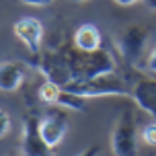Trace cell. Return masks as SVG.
<instances>
[{
    "instance_id": "6da1fadb",
    "label": "cell",
    "mask_w": 156,
    "mask_h": 156,
    "mask_svg": "<svg viewBox=\"0 0 156 156\" xmlns=\"http://www.w3.org/2000/svg\"><path fill=\"white\" fill-rule=\"evenodd\" d=\"M64 90L80 94L84 99H101V97H132V88L127 86L117 72H109L90 80H72L64 86Z\"/></svg>"
},
{
    "instance_id": "7a4b0ae2",
    "label": "cell",
    "mask_w": 156,
    "mask_h": 156,
    "mask_svg": "<svg viewBox=\"0 0 156 156\" xmlns=\"http://www.w3.org/2000/svg\"><path fill=\"white\" fill-rule=\"evenodd\" d=\"M66 58H68V64L72 70V80H90V78L115 72L113 55L103 47L93 54H82L76 49L72 54H66Z\"/></svg>"
},
{
    "instance_id": "3957f363",
    "label": "cell",
    "mask_w": 156,
    "mask_h": 156,
    "mask_svg": "<svg viewBox=\"0 0 156 156\" xmlns=\"http://www.w3.org/2000/svg\"><path fill=\"white\" fill-rule=\"evenodd\" d=\"M111 148L115 156H138V129L132 109H125L111 133Z\"/></svg>"
},
{
    "instance_id": "277c9868",
    "label": "cell",
    "mask_w": 156,
    "mask_h": 156,
    "mask_svg": "<svg viewBox=\"0 0 156 156\" xmlns=\"http://www.w3.org/2000/svg\"><path fill=\"white\" fill-rule=\"evenodd\" d=\"M41 117L37 113H29L23 119V136H21V150L25 156H54L51 148L45 144L41 136Z\"/></svg>"
},
{
    "instance_id": "5b68a950",
    "label": "cell",
    "mask_w": 156,
    "mask_h": 156,
    "mask_svg": "<svg viewBox=\"0 0 156 156\" xmlns=\"http://www.w3.org/2000/svg\"><path fill=\"white\" fill-rule=\"evenodd\" d=\"M146 43H148V31L140 27V25H129L125 27L121 35L117 37V47L121 55L125 58V62L129 64H138L140 62L142 54L146 49Z\"/></svg>"
},
{
    "instance_id": "8992f818",
    "label": "cell",
    "mask_w": 156,
    "mask_h": 156,
    "mask_svg": "<svg viewBox=\"0 0 156 156\" xmlns=\"http://www.w3.org/2000/svg\"><path fill=\"white\" fill-rule=\"evenodd\" d=\"M41 136L49 148L54 150L55 146H60L68 133V115L66 111L60 107H51L47 109L41 117Z\"/></svg>"
},
{
    "instance_id": "52a82bcc",
    "label": "cell",
    "mask_w": 156,
    "mask_h": 156,
    "mask_svg": "<svg viewBox=\"0 0 156 156\" xmlns=\"http://www.w3.org/2000/svg\"><path fill=\"white\" fill-rule=\"evenodd\" d=\"M12 33L27 47L31 55L41 54V39H43V23L35 16H23L12 25Z\"/></svg>"
},
{
    "instance_id": "ba28073f",
    "label": "cell",
    "mask_w": 156,
    "mask_h": 156,
    "mask_svg": "<svg viewBox=\"0 0 156 156\" xmlns=\"http://www.w3.org/2000/svg\"><path fill=\"white\" fill-rule=\"evenodd\" d=\"M132 99L144 113L156 117V78L138 80L132 88Z\"/></svg>"
},
{
    "instance_id": "9c48e42d",
    "label": "cell",
    "mask_w": 156,
    "mask_h": 156,
    "mask_svg": "<svg viewBox=\"0 0 156 156\" xmlns=\"http://www.w3.org/2000/svg\"><path fill=\"white\" fill-rule=\"evenodd\" d=\"M101 41H103V35L99 31V27L93 23L80 25L74 33V47L82 54H93L97 49H101Z\"/></svg>"
},
{
    "instance_id": "30bf717a",
    "label": "cell",
    "mask_w": 156,
    "mask_h": 156,
    "mask_svg": "<svg viewBox=\"0 0 156 156\" xmlns=\"http://www.w3.org/2000/svg\"><path fill=\"white\" fill-rule=\"evenodd\" d=\"M25 82V70L16 62H2L0 64V88L2 93H15Z\"/></svg>"
},
{
    "instance_id": "8fae6325",
    "label": "cell",
    "mask_w": 156,
    "mask_h": 156,
    "mask_svg": "<svg viewBox=\"0 0 156 156\" xmlns=\"http://www.w3.org/2000/svg\"><path fill=\"white\" fill-rule=\"evenodd\" d=\"M60 94H62V86L54 82V80H43L37 88V97L41 103H45V105H58V99H60Z\"/></svg>"
},
{
    "instance_id": "7c38bea8",
    "label": "cell",
    "mask_w": 156,
    "mask_h": 156,
    "mask_svg": "<svg viewBox=\"0 0 156 156\" xmlns=\"http://www.w3.org/2000/svg\"><path fill=\"white\" fill-rule=\"evenodd\" d=\"M86 103H88V99L80 97V94H74V93H68V90L62 88V94H60L55 107H60L64 111H84Z\"/></svg>"
},
{
    "instance_id": "4fadbf2b",
    "label": "cell",
    "mask_w": 156,
    "mask_h": 156,
    "mask_svg": "<svg viewBox=\"0 0 156 156\" xmlns=\"http://www.w3.org/2000/svg\"><path fill=\"white\" fill-rule=\"evenodd\" d=\"M142 140L148 146H156V121L154 123H148L142 129Z\"/></svg>"
},
{
    "instance_id": "5bb4252c",
    "label": "cell",
    "mask_w": 156,
    "mask_h": 156,
    "mask_svg": "<svg viewBox=\"0 0 156 156\" xmlns=\"http://www.w3.org/2000/svg\"><path fill=\"white\" fill-rule=\"evenodd\" d=\"M0 125H2V127H0V136L4 138V136L10 132V125H12V121H10V115H8L6 109L0 111Z\"/></svg>"
},
{
    "instance_id": "9a60e30c",
    "label": "cell",
    "mask_w": 156,
    "mask_h": 156,
    "mask_svg": "<svg viewBox=\"0 0 156 156\" xmlns=\"http://www.w3.org/2000/svg\"><path fill=\"white\" fill-rule=\"evenodd\" d=\"M146 68H148V72H152V74H156V47L150 51L148 60H146Z\"/></svg>"
},
{
    "instance_id": "2e32d148",
    "label": "cell",
    "mask_w": 156,
    "mask_h": 156,
    "mask_svg": "<svg viewBox=\"0 0 156 156\" xmlns=\"http://www.w3.org/2000/svg\"><path fill=\"white\" fill-rule=\"evenodd\" d=\"M23 4H29V6H47V4H51L54 0H21Z\"/></svg>"
},
{
    "instance_id": "e0dca14e",
    "label": "cell",
    "mask_w": 156,
    "mask_h": 156,
    "mask_svg": "<svg viewBox=\"0 0 156 156\" xmlns=\"http://www.w3.org/2000/svg\"><path fill=\"white\" fill-rule=\"evenodd\" d=\"M78 156H99V146H90V148L82 150Z\"/></svg>"
},
{
    "instance_id": "ac0fdd59",
    "label": "cell",
    "mask_w": 156,
    "mask_h": 156,
    "mask_svg": "<svg viewBox=\"0 0 156 156\" xmlns=\"http://www.w3.org/2000/svg\"><path fill=\"white\" fill-rule=\"evenodd\" d=\"M142 2H144V6L148 10H156V0H142Z\"/></svg>"
},
{
    "instance_id": "d6986e66",
    "label": "cell",
    "mask_w": 156,
    "mask_h": 156,
    "mask_svg": "<svg viewBox=\"0 0 156 156\" xmlns=\"http://www.w3.org/2000/svg\"><path fill=\"white\" fill-rule=\"evenodd\" d=\"M117 4H121V6H132V4H136L138 0H115Z\"/></svg>"
},
{
    "instance_id": "ffe728a7",
    "label": "cell",
    "mask_w": 156,
    "mask_h": 156,
    "mask_svg": "<svg viewBox=\"0 0 156 156\" xmlns=\"http://www.w3.org/2000/svg\"><path fill=\"white\" fill-rule=\"evenodd\" d=\"M72 2H84V0H72Z\"/></svg>"
},
{
    "instance_id": "44dd1931",
    "label": "cell",
    "mask_w": 156,
    "mask_h": 156,
    "mask_svg": "<svg viewBox=\"0 0 156 156\" xmlns=\"http://www.w3.org/2000/svg\"><path fill=\"white\" fill-rule=\"evenodd\" d=\"M6 156H15V154H6Z\"/></svg>"
},
{
    "instance_id": "7402d4cb",
    "label": "cell",
    "mask_w": 156,
    "mask_h": 156,
    "mask_svg": "<svg viewBox=\"0 0 156 156\" xmlns=\"http://www.w3.org/2000/svg\"><path fill=\"white\" fill-rule=\"evenodd\" d=\"M154 78H156V74H154Z\"/></svg>"
}]
</instances>
